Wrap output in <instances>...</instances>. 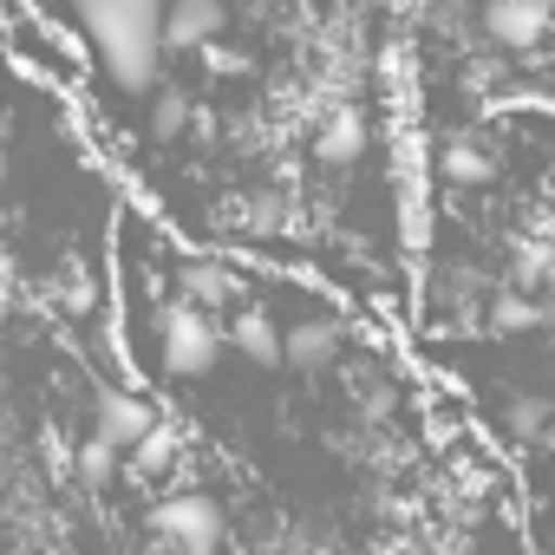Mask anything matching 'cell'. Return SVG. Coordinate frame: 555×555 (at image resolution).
Segmentation results:
<instances>
[{"label": "cell", "instance_id": "cell-16", "mask_svg": "<svg viewBox=\"0 0 555 555\" xmlns=\"http://www.w3.org/2000/svg\"><path fill=\"white\" fill-rule=\"evenodd\" d=\"M522 321H535L522 301H503V308H496V327H522Z\"/></svg>", "mask_w": 555, "mask_h": 555}, {"label": "cell", "instance_id": "cell-4", "mask_svg": "<svg viewBox=\"0 0 555 555\" xmlns=\"http://www.w3.org/2000/svg\"><path fill=\"white\" fill-rule=\"evenodd\" d=\"M483 34L509 53H529L548 34V0H490L483 8Z\"/></svg>", "mask_w": 555, "mask_h": 555}, {"label": "cell", "instance_id": "cell-11", "mask_svg": "<svg viewBox=\"0 0 555 555\" xmlns=\"http://www.w3.org/2000/svg\"><path fill=\"white\" fill-rule=\"evenodd\" d=\"M438 170H444V183H464V190H470V183H490V177H496V157H490L477 138H451L444 157H438Z\"/></svg>", "mask_w": 555, "mask_h": 555}, {"label": "cell", "instance_id": "cell-17", "mask_svg": "<svg viewBox=\"0 0 555 555\" xmlns=\"http://www.w3.org/2000/svg\"><path fill=\"white\" fill-rule=\"evenodd\" d=\"M516 418H522V425H542V418H548V405H542V399H522V405H516Z\"/></svg>", "mask_w": 555, "mask_h": 555}, {"label": "cell", "instance_id": "cell-10", "mask_svg": "<svg viewBox=\"0 0 555 555\" xmlns=\"http://www.w3.org/2000/svg\"><path fill=\"white\" fill-rule=\"evenodd\" d=\"M177 288H183V301H196V308H229L235 301V274L222 268V261H183L177 268Z\"/></svg>", "mask_w": 555, "mask_h": 555}, {"label": "cell", "instance_id": "cell-8", "mask_svg": "<svg viewBox=\"0 0 555 555\" xmlns=\"http://www.w3.org/2000/svg\"><path fill=\"white\" fill-rule=\"evenodd\" d=\"M229 340H235V353H242L248 366H282V360H288V334L274 327L261 308H242L235 327H229Z\"/></svg>", "mask_w": 555, "mask_h": 555}, {"label": "cell", "instance_id": "cell-7", "mask_svg": "<svg viewBox=\"0 0 555 555\" xmlns=\"http://www.w3.org/2000/svg\"><path fill=\"white\" fill-rule=\"evenodd\" d=\"M222 27H229V8H222V0H170V14H164L170 53H196V47L222 40Z\"/></svg>", "mask_w": 555, "mask_h": 555}, {"label": "cell", "instance_id": "cell-1", "mask_svg": "<svg viewBox=\"0 0 555 555\" xmlns=\"http://www.w3.org/2000/svg\"><path fill=\"white\" fill-rule=\"evenodd\" d=\"M66 8H73V27L86 34L112 92L144 99V92L164 86V53H170L164 14H170V0H66Z\"/></svg>", "mask_w": 555, "mask_h": 555}, {"label": "cell", "instance_id": "cell-5", "mask_svg": "<svg viewBox=\"0 0 555 555\" xmlns=\"http://www.w3.org/2000/svg\"><path fill=\"white\" fill-rule=\"evenodd\" d=\"M366 144H373V131H366V112H360V105H334V112L321 118V131H314V157L334 164V170L360 164Z\"/></svg>", "mask_w": 555, "mask_h": 555}, {"label": "cell", "instance_id": "cell-14", "mask_svg": "<svg viewBox=\"0 0 555 555\" xmlns=\"http://www.w3.org/2000/svg\"><path fill=\"white\" fill-rule=\"evenodd\" d=\"M516 268H522V274H548V268H555V235H529V242L516 248Z\"/></svg>", "mask_w": 555, "mask_h": 555}, {"label": "cell", "instance_id": "cell-15", "mask_svg": "<svg viewBox=\"0 0 555 555\" xmlns=\"http://www.w3.org/2000/svg\"><path fill=\"white\" fill-rule=\"evenodd\" d=\"M112 457H118V444H105L99 431H92V444L79 451V464H86V477H105V470H112Z\"/></svg>", "mask_w": 555, "mask_h": 555}, {"label": "cell", "instance_id": "cell-2", "mask_svg": "<svg viewBox=\"0 0 555 555\" xmlns=\"http://www.w3.org/2000/svg\"><path fill=\"white\" fill-rule=\"evenodd\" d=\"M157 353L177 379H203L216 360H222V327L209 321V308L196 301H170L157 314Z\"/></svg>", "mask_w": 555, "mask_h": 555}, {"label": "cell", "instance_id": "cell-6", "mask_svg": "<svg viewBox=\"0 0 555 555\" xmlns=\"http://www.w3.org/2000/svg\"><path fill=\"white\" fill-rule=\"evenodd\" d=\"M151 425H157V418H151V405H144L138 392L105 386V392H99V405H92V431H99L105 444H118V451H131Z\"/></svg>", "mask_w": 555, "mask_h": 555}, {"label": "cell", "instance_id": "cell-19", "mask_svg": "<svg viewBox=\"0 0 555 555\" xmlns=\"http://www.w3.org/2000/svg\"><path fill=\"white\" fill-rule=\"evenodd\" d=\"M0 183H8V144H0Z\"/></svg>", "mask_w": 555, "mask_h": 555}, {"label": "cell", "instance_id": "cell-12", "mask_svg": "<svg viewBox=\"0 0 555 555\" xmlns=\"http://www.w3.org/2000/svg\"><path fill=\"white\" fill-rule=\"evenodd\" d=\"M151 131H157V138H183V131H190V92H183V86H157V99H151Z\"/></svg>", "mask_w": 555, "mask_h": 555}, {"label": "cell", "instance_id": "cell-9", "mask_svg": "<svg viewBox=\"0 0 555 555\" xmlns=\"http://www.w3.org/2000/svg\"><path fill=\"white\" fill-rule=\"evenodd\" d=\"M334 353H340V327L334 321H295L288 327V366L295 373H321V366H334Z\"/></svg>", "mask_w": 555, "mask_h": 555}, {"label": "cell", "instance_id": "cell-3", "mask_svg": "<svg viewBox=\"0 0 555 555\" xmlns=\"http://www.w3.org/2000/svg\"><path fill=\"white\" fill-rule=\"evenodd\" d=\"M151 522H157V535H164L177 555H216V548H222V503L203 496V490L164 496Z\"/></svg>", "mask_w": 555, "mask_h": 555}, {"label": "cell", "instance_id": "cell-18", "mask_svg": "<svg viewBox=\"0 0 555 555\" xmlns=\"http://www.w3.org/2000/svg\"><path fill=\"white\" fill-rule=\"evenodd\" d=\"M8 308H14V288H8V282H0V321H8Z\"/></svg>", "mask_w": 555, "mask_h": 555}, {"label": "cell", "instance_id": "cell-13", "mask_svg": "<svg viewBox=\"0 0 555 555\" xmlns=\"http://www.w3.org/2000/svg\"><path fill=\"white\" fill-rule=\"evenodd\" d=\"M170 457H177V438H170L164 425H151V431L131 444V477H157V470H170Z\"/></svg>", "mask_w": 555, "mask_h": 555}]
</instances>
